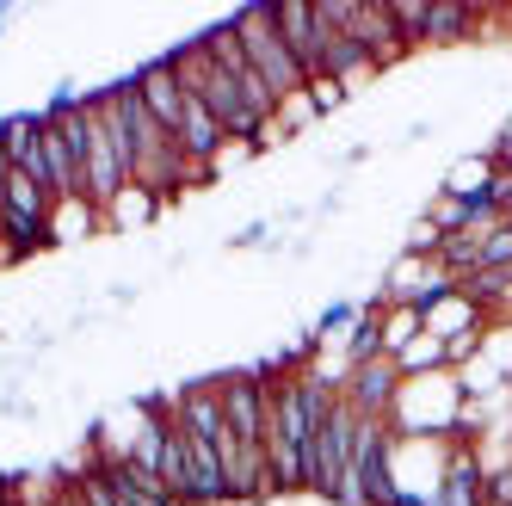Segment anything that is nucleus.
Masks as SVG:
<instances>
[{"label":"nucleus","instance_id":"f257e3e1","mask_svg":"<svg viewBox=\"0 0 512 506\" xmlns=\"http://www.w3.org/2000/svg\"><path fill=\"white\" fill-rule=\"evenodd\" d=\"M50 118L62 124V136L75 142V155H81V186H87V204L105 216L124 186H130V173L118 161V142L112 130H105V112H99V99H75V105H50Z\"/></svg>","mask_w":512,"mask_h":506},{"label":"nucleus","instance_id":"f03ea898","mask_svg":"<svg viewBox=\"0 0 512 506\" xmlns=\"http://www.w3.org/2000/svg\"><path fill=\"white\" fill-rule=\"evenodd\" d=\"M229 25H235V38H241V50H247V68L266 81V93H272L278 105H284V99H297V93H309L297 56H290V50H284V38H278L272 0H253V7L229 13Z\"/></svg>","mask_w":512,"mask_h":506},{"label":"nucleus","instance_id":"7ed1b4c3","mask_svg":"<svg viewBox=\"0 0 512 506\" xmlns=\"http://www.w3.org/2000/svg\"><path fill=\"white\" fill-rule=\"evenodd\" d=\"M352 432H358V414L346 402H334V414H327L315 426V439H309V463H303V488L309 494H321V500L340 494L346 463H352Z\"/></svg>","mask_w":512,"mask_h":506},{"label":"nucleus","instance_id":"20e7f679","mask_svg":"<svg viewBox=\"0 0 512 506\" xmlns=\"http://www.w3.org/2000/svg\"><path fill=\"white\" fill-rule=\"evenodd\" d=\"M395 395H401L395 358H371V365H352V377H346V389H340V402H346L358 420H389Z\"/></svg>","mask_w":512,"mask_h":506},{"label":"nucleus","instance_id":"39448f33","mask_svg":"<svg viewBox=\"0 0 512 506\" xmlns=\"http://www.w3.org/2000/svg\"><path fill=\"white\" fill-rule=\"evenodd\" d=\"M272 19H278L284 50L297 56L303 81H309V87L327 81V75H321V25H315V7H309V0H272Z\"/></svg>","mask_w":512,"mask_h":506},{"label":"nucleus","instance_id":"423d86ee","mask_svg":"<svg viewBox=\"0 0 512 506\" xmlns=\"http://www.w3.org/2000/svg\"><path fill=\"white\" fill-rule=\"evenodd\" d=\"M130 81H136L142 105H149V118H155L167 136H179V124H186V87H179L173 62H167V56H155V62H142Z\"/></svg>","mask_w":512,"mask_h":506},{"label":"nucleus","instance_id":"0eeeda50","mask_svg":"<svg viewBox=\"0 0 512 506\" xmlns=\"http://www.w3.org/2000/svg\"><path fill=\"white\" fill-rule=\"evenodd\" d=\"M99 469H105V482H112L118 506H179V500L161 488V476H155V469H142L136 457H105Z\"/></svg>","mask_w":512,"mask_h":506},{"label":"nucleus","instance_id":"6e6552de","mask_svg":"<svg viewBox=\"0 0 512 506\" xmlns=\"http://www.w3.org/2000/svg\"><path fill=\"white\" fill-rule=\"evenodd\" d=\"M482 488H488V476H482V463H475V445L451 439L445 445V482H438V500H445V506H482Z\"/></svg>","mask_w":512,"mask_h":506},{"label":"nucleus","instance_id":"1a4fd4ad","mask_svg":"<svg viewBox=\"0 0 512 506\" xmlns=\"http://www.w3.org/2000/svg\"><path fill=\"white\" fill-rule=\"evenodd\" d=\"M475 31L469 0H426V44H463Z\"/></svg>","mask_w":512,"mask_h":506},{"label":"nucleus","instance_id":"9d476101","mask_svg":"<svg viewBox=\"0 0 512 506\" xmlns=\"http://www.w3.org/2000/svg\"><path fill=\"white\" fill-rule=\"evenodd\" d=\"M395 371L401 377H438V371H445V340H432V334L408 340V346L395 352Z\"/></svg>","mask_w":512,"mask_h":506},{"label":"nucleus","instance_id":"9b49d317","mask_svg":"<svg viewBox=\"0 0 512 506\" xmlns=\"http://www.w3.org/2000/svg\"><path fill=\"white\" fill-rule=\"evenodd\" d=\"M426 334V321H420V309H408V303H389L383 309V358H395L408 340H420Z\"/></svg>","mask_w":512,"mask_h":506},{"label":"nucleus","instance_id":"f8f14e48","mask_svg":"<svg viewBox=\"0 0 512 506\" xmlns=\"http://www.w3.org/2000/svg\"><path fill=\"white\" fill-rule=\"evenodd\" d=\"M395 31H401V44L408 50H426V0H383Z\"/></svg>","mask_w":512,"mask_h":506},{"label":"nucleus","instance_id":"ddd939ff","mask_svg":"<svg viewBox=\"0 0 512 506\" xmlns=\"http://www.w3.org/2000/svg\"><path fill=\"white\" fill-rule=\"evenodd\" d=\"M432 229H438V235H475V216H469L463 198L438 192V198H432Z\"/></svg>","mask_w":512,"mask_h":506},{"label":"nucleus","instance_id":"4468645a","mask_svg":"<svg viewBox=\"0 0 512 506\" xmlns=\"http://www.w3.org/2000/svg\"><path fill=\"white\" fill-rule=\"evenodd\" d=\"M358 309L364 303H346V297H334L321 315H315V340H334V334H352V321H358Z\"/></svg>","mask_w":512,"mask_h":506},{"label":"nucleus","instance_id":"2eb2a0df","mask_svg":"<svg viewBox=\"0 0 512 506\" xmlns=\"http://www.w3.org/2000/svg\"><path fill=\"white\" fill-rule=\"evenodd\" d=\"M500 266H512V229L506 223L482 235V266H475V272H500Z\"/></svg>","mask_w":512,"mask_h":506},{"label":"nucleus","instance_id":"dca6fc26","mask_svg":"<svg viewBox=\"0 0 512 506\" xmlns=\"http://www.w3.org/2000/svg\"><path fill=\"white\" fill-rule=\"evenodd\" d=\"M438 241H445V235L432 229V216H420V223L408 229V247H401V253H414V260H438Z\"/></svg>","mask_w":512,"mask_h":506},{"label":"nucleus","instance_id":"f3484780","mask_svg":"<svg viewBox=\"0 0 512 506\" xmlns=\"http://www.w3.org/2000/svg\"><path fill=\"white\" fill-rule=\"evenodd\" d=\"M266 235H272V223H247V229H235V235H229V247H260Z\"/></svg>","mask_w":512,"mask_h":506},{"label":"nucleus","instance_id":"a211bd4d","mask_svg":"<svg viewBox=\"0 0 512 506\" xmlns=\"http://www.w3.org/2000/svg\"><path fill=\"white\" fill-rule=\"evenodd\" d=\"M7 13H13V7H7V0H0V31H7Z\"/></svg>","mask_w":512,"mask_h":506},{"label":"nucleus","instance_id":"6ab92c4d","mask_svg":"<svg viewBox=\"0 0 512 506\" xmlns=\"http://www.w3.org/2000/svg\"><path fill=\"white\" fill-rule=\"evenodd\" d=\"M482 506H500V500H488V494H482Z\"/></svg>","mask_w":512,"mask_h":506}]
</instances>
